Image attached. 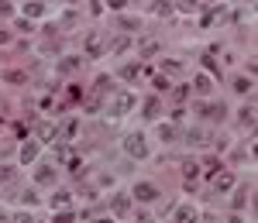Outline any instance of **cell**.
Wrapping results in <instances>:
<instances>
[{
    "mask_svg": "<svg viewBox=\"0 0 258 223\" xmlns=\"http://www.w3.org/2000/svg\"><path fill=\"white\" fill-rule=\"evenodd\" d=\"M135 103H138V96H135V93L120 89V93H114V96H110V103H107V114L117 121V117H124V114H131V110H135Z\"/></svg>",
    "mask_w": 258,
    "mask_h": 223,
    "instance_id": "obj_1",
    "label": "cell"
},
{
    "mask_svg": "<svg viewBox=\"0 0 258 223\" xmlns=\"http://www.w3.org/2000/svg\"><path fill=\"white\" fill-rule=\"evenodd\" d=\"M124 151L131 155V158H148V141H145V134H127L124 138Z\"/></svg>",
    "mask_w": 258,
    "mask_h": 223,
    "instance_id": "obj_2",
    "label": "cell"
},
{
    "mask_svg": "<svg viewBox=\"0 0 258 223\" xmlns=\"http://www.w3.org/2000/svg\"><path fill=\"white\" fill-rule=\"evenodd\" d=\"M83 48H86V59H103V52H107V45H103V35H100V31H86V41H83Z\"/></svg>",
    "mask_w": 258,
    "mask_h": 223,
    "instance_id": "obj_3",
    "label": "cell"
},
{
    "mask_svg": "<svg viewBox=\"0 0 258 223\" xmlns=\"http://www.w3.org/2000/svg\"><path fill=\"white\" fill-rule=\"evenodd\" d=\"M131 196H135L138 203H155V199H159L162 192H159V185H155V182H135Z\"/></svg>",
    "mask_w": 258,
    "mask_h": 223,
    "instance_id": "obj_4",
    "label": "cell"
},
{
    "mask_svg": "<svg viewBox=\"0 0 258 223\" xmlns=\"http://www.w3.org/2000/svg\"><path fill=\"white\" fill-rule=\"evenodd\" d=\"M182 141L189 144V148H203V144H210V141H214V134H210L207 127H189V131L182 134Z\"/></svg>",
    "mask_w": 258,
    "mask_h": 223,
    "instance_id": "obj_5",
    "label": "cell"
},
{
    "mask_svg": "<svg viewBox=\"0 0 258 223\" xmlns=\"http://www.w3.org/2000/svg\"><path fill=\"white\" fill-rule=\"evenodd\" d=\"M172 223H200V209H197L193 203L176 206V216H172Z\"/></svg>",
    "mask_w": 258,
    "mask_h": 223,
    "instance_id": "obj_6",
    "label": "cell"
},
{
    "mask_svg": "<svg viewBox=\"0 0 258 223\" xmlns=\"http://www.w3.org/2000/svg\"><path fill=\"white\" fill-rule=\"evenodd\" d=\"M35 182L38 185H55V165H48V162L35 165Z\"/></svg>",
    "mask_w": 258,
    "mask_h": 223,
    "instance_id": "obj_7",
    "label": "cell"
},
{
    "mask_svg": "<svg viewBox=\"0 0 258 223\" xmlns=\"http://www.w3.org/2000/svg\"><path fill=\"white\" fill-rule=\"evenodd\" d=\"M127 209H131V196L127 192H114L110 196V213L114 216H127Z\"/></svg>",
    "mask_w": 258,
    "mask_h": 223,
    "instance_id": "obj_8",
    "label": "cell"
},
{
    "mask_svg": "<svg viewBox=\"0 0 258 223\" xmlns=\"http://www.w3.org/2000/svg\"><path fill=\"white\" fill-rule=\"evenodd\" d=\"M76 131H80V121H76V117H69V121H66V124L59 127V134H55V141H59V144H69L73 138H76Z\"/></svg>",
    "mask_w": 258,
    "mask_h": 223,
    "instance_id": "obj_9",
    "label": "cell"
},
{
    "mask_svg": "<svg viewBox=\"0 0 258 223\" xmlns=\"http://www.w3.org/2000/svg\"><path fill=\"white\" fill-rule=\"evenodd\" d=\"M197 114H203L207 121H224L227 117V106L224 103H207V106H197Z\"/></svg>",
    "mask_w": 258,
    "mask_h": 223,
    "instance_id": "obj_10",
    "label": "cell"
},
{
    "mask_svg": "<svg viewBox=\"0 0 258 223\" xmlns=\"http://www.w3.org/2000/svg\"><path fill=\"white\" fill-rule=\"evenodd\" d=\"M159 52H162V41L159 38H145L138 45V59H155Z\"/></svg>",
    "mask_w": 258,
    "mask_h": 223,
    "instance_id": "obj_11",
    "label": "cell"
},
{
    "mask_svg": "<svg viewBox=\"0 0 258 223\" xmlns=\"http://www.w3.org/2000/svg\"><path fill=\"white\" fill-rule=\"evenodd\" d=\"M35 134H38V144L41 141H52V138L59 134V124H55V121H41L38 127H35Z\"/></svg>",
    "mask_w": 258,
    "mask_h": 223,
    "instance_id": "obj_12",
    "label": "cell"
},
{
    "mask_svg": "<svg viewBox=\"0 0 258 223\" xmlns=\"http://www.w3.org/2000/svg\"><path fill=\"white\" fill-rule=\"evenodd\" d=\"M138 76H141V65H138V62H124V65L117 69V79H124V82H135Z\"/></svg>",
    "mask_w": 258,
    "mask_h": 223,
    "instance_id": "obj_13",
    "label": "cell"
},
{
    "mask_svg": "<svg viewBox=\"0 0 258 223\" xmlns=\"http://www.w3.org/2000/svg\"><path fill=\"white\" fill-rule=\"evenodd\" d=\"M238 121H241V127H248V131L255 127V103H251V100L238 110Z\"/></svg>",
    "mask_w": 258,
    "mask_h": 223,
    "instance_id": "obj_14",
    "label": "cell"
},
{
    "mask_svg": "<svg viewBox=\"0 0 258 223\" xmlns=\"http://www.w3.org/2000/svg\"><path fill=\"white\" fill-rule=\"evenodd\" d=\"M38 148H41L38 141H24V144H21V162H24V165H31L35 158H38Z\"/></svg>",
    "mask_w": 258,
    "mask_h": 223,
    "instance_id": "obj_15",
    "label": "cell"
},
{
    "mask_svg": "<svg viewBox=\"0 0 258 223\" xmlns=\"http://www.w3.org/2000/svg\"><path fill=\"white\" fill-rule=\"evenodd\" d=\"M159 114H162V100L159 96H152V100H145V121H159Z\"/></svg>",
    "mask_w": 258,
    "mask_h": 223,
    "instance_id": "obj_16",
    "label": "cell"
},
{
    "mask_svg": "<svg viewBox=\"0 0 258 223\" xmlns=\"http://www.w3.org/2000/svg\"><path fill=\"white\" fill-rule=\"evenodd\" d=\"M45 4H21V14H24V21H31V18H45Z\"/></svg>",
    "mask_w": 258,
    "mask_h": 223,
    "instance_id": "obj_17",
    "label": "cell"
},
{
    "mask_svg": "<svg viewBox=\"0 0 258 223\" xmlns=\"http://www.w3.org/2000/svg\"><path fill=\"white\" fill-rule=\"evenodd\" d=\"M127 48H131V38H127V35H120V38H114L110 45H107V52H110V55H124Z\"/></svg>",
    "mask_w": 258,
    "mask_h": 223,
    "instance_id": "obj_18",
    "label": "cell"
},
{
    "mask_svg": "<svg viewBox=\"0 0 258 223\" xmlns=\"http://www.w3.org/2000/svg\"><path fill=\"white\" fill-rule=\"evenodd\" d=\"M80 11H76V7H73V11H66V14H62V21H59V28L62 31H69V28H76V24H80Z\"/></svg>",
    "mask_w": 258,
    "mask_h": 223,
    "instance_id": "obj_19",
    "label": "cell"
},
{
    "mask_svg": "<svg viewBox=\"0 0 258 223\" xmlns=\"http://www.w3.org/2000/svg\"><path fill=\"white\" fill-rule=\"evenodd\" d=\"M248 199H251V189H248V185H241L238 192H234V199H231V209H244Z\"/></svg>",
    "mask_w": 258,
    "mask_h": 223,
    "instance_id": "obj_20",
    "label": "cell"
},
{
    "mask_svg": "<svg viewBox=\"0 0 258 223\" xmlns=\"http://www.w3.org/2000/svg\"><path fill=\"white\" fill-rule=\"evenodd\" d=\"M80 65H83V59H80V55H66V59H62L59 65H55V69H59V72H76Z\"/></svg>",
    "mask_w": 258,
    "mask_h": 223,
    "instance_id": "obj_21",
    "label": "cell"
},
{
    "mask_svg": "<svg viewBox=\"0 0 258 223\" xmlns=\"http://www.w3.org/2000/svg\"><path fill=\"white\" fill-rule=\"evenodd\" d=\"M193 89H197L200 96H207V93H210V89H214V86H210V76H203V72H200L197 79H193Z\"/></svg>",
    "mask_w": 258,
    "mask_h": 223,
    "instance_id": "obj_22",
    "label": "cell"
},
{
    "mask_svg": "<svg viewBox=\"0 0 258 223\" xmlns=\"http://www.w3.org/2000/svg\"><path fill=\"white\" fill-rule=\"evenodd\" d=\"M231 185H234V175H231V172H224V175L214 179V189H217V192H227Z\"/></svg>",
    "mask_w": 258,
    "mask_h": 223,
    "instance_id": "obj_23",
    "label": "cell"
},
{
    "mask_svg": "<svg viewBox=\"0 0 258 223\" xmlns=\"http://www.w3.org/2000/svg\"><path fill=\"white\" fill-rule=\"evenodd\" d=\"M11 182H18V168H4L0 165V185H11Z\"/></svg>",
    "mask_w": 258,
    "mask_h": 223,
    "instance_id": "obj_24",
    "label": "cell"
},
{
    "mask_svg": "<svg viewBox=\"0 0 258 223\" xmlns=\"http://www.w3.org/2000/svg\"><path fill=\"white\" fill-rule=\"evenodd\" d=\"M251 86H255V82L248 79V76H241V79H234V93H241V96H244V93H251Z\"/></svg>",
    "mask_w": 258,
    "mask_h": 223,
    "instance_id": "obj_25",
    "label": "cell"
},
{
    "mask_svg": "<svg viewBox=\"0 0 258 223\" xmlns=\"http://www.w3.org/2000/svg\"><path fill=\"white\" fill-rule=\"evenodd\" d=\"M69 196H73V192H66V189H59V192H55V196H52V209H55V206H69Z\"/></svg>",
    "mask_w": 258,
    "mask_h": 223,
    "instance_id": "obj_26",
    "label": "cell"
},
{
    "mask_svg": "<svg viewBox=\"0 0 258 223\" xmlns=\"http://www.w3.org/2000/svg\"><path fill=\"white\" fill-rule=\"evenodd\" d=\"M159 138H162L165 144H172V138H176V127H172V124H162V127H159Z\"/></svg>",
    "mask_w": 258,
    "mask_h": 223,
    "instance_id": "obj_27",
    "label": "cell"
},
{
    "mask_svg": "<svg viewBox=\"0 0 258 223\" xmlns=\"http://www.w3.org/2000/svg\"><path fill=\"white\" fill-rule=\"evenodd\" d=\"M18 203H21V206H35V203H38V196L28 189V192H18Z\"/></svg>",
    "mask_w": 258,
    "mask_h": 223,
    "instance_id": "obj_28",
    "label": "cell"
},
{
    "mask_svg": "<svg viewBox=\"0 0 258 223\" xmlns=\"http://www.w3.org/2000/svg\"><path fill=\"white\" fill-rule=\"evenodd\" d=\"M197 172H200L197 162H182V175H186V179H197Z\"/></svg>",
    "mask_w": 258,
    "mask_h": 223,
    "instance_id": "obj_29",
    "label": "cell"
},
{
    "mask_svg": "<svg viewBox=\"0 0 258 223\" xmlns=\"http://www.w3.org/2000/svg\"><path fill=\"white\" fill-rule=\"evenodd\" d=\"M203 69L210 72V76H220V69H217V62L210 59V55H203Z\"/></svg>",
    "mask_w": 258,
    "mask_h": 223,
    "instance_id": "obj_30",
    "label": "cell"
},
{
    "mask_svg": "<svg viewBox=\"0 0 258 223\" xmlns=\"http://www.w3.org/2000/svg\"><path fill=\"white\" fill-rule=\"evenodd\" d=\"M179 11H182V14H197L200 4H189V0H182V4H179Z\"/></svg>",
    "mask_w": 258,
    "mask_h": 223,
    "instance_id": "obj_31",
    "label": "cell"
},
{
    "mask_svg": "<svg viewBox=\"0 0 258 223\" xmlns=\"http://www.w3.org/2000/svg\"><path fill=\"white\" fill-rule=\"evenodd\" d=\"M4 79H7V82H24L28 76H24V72H4Z\"/></svg>",
    "mask_w": 258,
    "mask_h": 223,
    "instance_id": "obj_32",
    "label": "cell"
},
{
    "mask_svg": "<svg viewBox=\"0 0 258 223\" xmlns=\"http://www.w3.org/2000/svg\"><path fill=\"white\" fill-rule=\"evenodd\" d=\"M110 89V76H100L97 79V93H107Z\"/></svg>",
    "mask_w": 258,
    "mask_h": 223,
    "instance_id": "obj_33",
    "label": "cell"
},
{
    "mask_svg": "<svg viewBox=\"0 0 258 223\" xmlns=\"http://www.w3.org/2000/svg\"><path fill=\"white\" fill-rule=\"evenodd\" d=\"M117 24H120V28H138L141 21L138 18H117Z\"/></svg>",
    "mask_w": 258,
    "mask_h": 223,
    "instance_id": "obj_34",
    "label": "cell"
},
{
    "mask_svg": "<svg viewBox=\"0 0 258 223\" xmlns=\"http://www.w3.org/2000/svg\"><path fill=\"white\" fill-rule=\"evenodd\" d=\"M52 223H76V216H73V213H55Z\"/></svg>",
    "mask_w": 258,
    "mask_h": 223,
    "instance_id": "obj_35",
    "label": "cell"
},
{
    "mask_svg": "<svg viewBox=\"0 0 258 223\" xmlns=\"http://www.w3.org/2000/svg\"><path fill=\"white\" fill-rule=\"evenodd\" d=\"M169 86H172V82H169V79H162V76L155 79V89H159V93H169Z\"/></svg>",
    "mask_w": 258,
    "mask_h": 223,
    "instance_id": "obj_36",
    "label": "cell"
},
{
    "mask_svg": "<svg viewBox=\"0 0 258 223\" xmlns=\"http://www.w3.org/2000/svg\"><path fill=\"white\" fill-rule=\"evenodd\" d=\"M155 14H162V18H169V14H172V7H169V4H155Z\"/></svg>",
    "mask_w": 258,
    "mask_h": 223,
    "instance_id": "obj_37",
    "label": "cell"
},
{
    "mask_svg": "<svg viewBox=\"0 0 258 223\" xmlns=\"http://www.w3.org/2000/svg\"><path fill=\"white\" fill-rule=\"evenodd\" d=\"M11 14H14V7L11 4H0V18H11Z\"/></svg>",
    "mask_w": 258,
    "mask_h": 223,
    "instance_id": "obj_38",
    "label": "cell"
},
{
    "mask_svg": "<svg viewBox=\"0 0 258 223\" xmlns=\"http://www.w3.org/2000/svg\"><path fill=\"white\" fill-rule=\"evenodd\" d=\"M14 223H35V220H31V213H18V216H14Z\"/></svg>",
    "mask_w": 258,
    "mask_h": 223,
    "instance_id": "obj_39",
    "label": "cell"
},
{
    "mask_svg": "<svg viewBox=\"0 0 258 223\" xmlns=\"http://www.w3.org/2000/svg\"><path fill=\"white\" fill-rule=\"evenodd\" d=\"M7 41H11V31H4V28H0V45H7Z\"/></svg>",
    "mask_w": 258,
    "mask_h": 223,
    "instance_id": "obj_40",
    "label": "cell"
},
{
    "mask_svg": "<svg viewBox=\"0 0 258 223\" xmlns=\"http://www.w3.org/2000/svg\"><path fill=\"white\" fill-rule=\"evenodd\" d=\"M227 223H244V220H241V216H231V220H227Z\"/></svg>",
    "mask_w": 258,
    "mask_h": 223,
    "instance_id": "obj_41",
    "label": "cell"
},
{
    "mask_svg": "<svg viewBox=\"0 0 258 223\" xmlns=\"http://www.w3.org/2000/svg\"><path fill=\"white\" fill-rule=\"evenodd\" d=\"M4 220H7V213H4V209H0V223H4Z\"/></svg>",
    "mask_w": 258,
    "mask_h": 223,
    "instance_id": "obj_42",
    "label": "cell"
},
{
    "mask_svg": "<svg viewBox=\"0 0 258 223\" xmlns=\"http://www.w3.org/2000/svg\"><path fill=\"white\" fill-rule=\"evenodd\" d=\"M93 223H114V220H93Z\"/></svg>",
    "mask_w": 258,
    "mask_h": 223,
    "instance_id": "obj_43",
    "label": "cell"
}]
</instances>
